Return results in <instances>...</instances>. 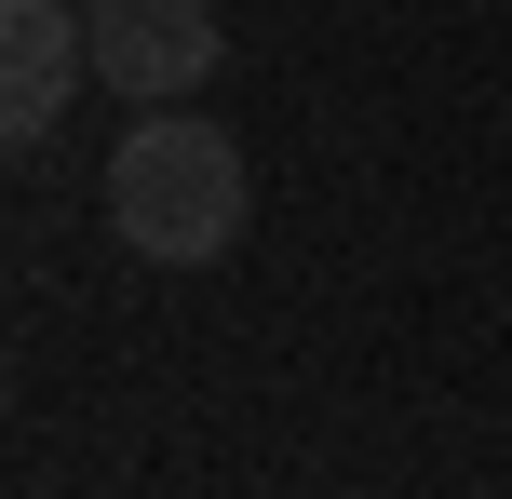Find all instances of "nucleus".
Instances as JSON below:
<instances>
[{"mask_svg": "<svg viewBox=\"0 0 512 499\" xmlns=\"http://www.w3.org/2000/svg\"><path fill=\"white\" fill-rule=\"evenodd\" d=\"M81 68H95V27L68 14V0H0V135H54V108L81 95Z\"/></svg>", "mask_w": 512, "mask_h": 499, "instance_id": "obj_3", "label": "nucleus"}, {"mask_svg": "<svg viewBox=\"0 0 512 499\" xmlns=\"http://www.w3.org/2000/svg\"><path fill=\"white\" fill-rule=\"evenodd\" d=\"M108 230L149 270H216L243 243V149L203 108H149V122L108 149Z\"/></svg>", "mask_w": 512, "mask_h": 499, "instance_id": "obj_1", "label": "nucleus"}, {"mask_svg": "<svg viewBox=\"0 0 512 499\" xmlns=\"http://www.w3.org/2000/svg\"><path fill=\"white\" fill-rule=\"evenodd\" d=\"M95 81L108 95H135V108H189L216 81V0H95Z\"/></svg>", "mask_w": 512, "mask_h": 499, "instance_id": "obj_2", "label": "nucleus"}]
</instances>
